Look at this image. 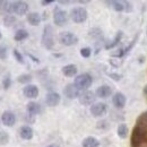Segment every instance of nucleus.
I'll list each match as a JSON object with an SVG mask.
<instances>
[{"label":"nucleus","mask_w":147,"mask_h":147,"mask_svg":"<svg viewBox=\"0 0 147 147\" xmlns=\"http://www.w3.org/2000/svg\"><path fill=\"white\" fill-rule=\"evenodd\" d=\"M147 143V128L143 125L136 123L132 129L131 137H130V146L140 147L143 144Z\"/></svg>","instance_id":"nucleus-1"},{"label":"nucleus","mask_w":147,"mask_h":147,"mask_svg":"<svg viewBox=\"0 0 147 147\" xmlns=\"http://www.w3.org/2000/svg\"><path fill=\"white\" fill-rule=\"evenodd\" d=\"M93 84V77L87 73L80 74L76 76L74 80V85L78 91H87Z\"/></svg>","instance_id":"nucleus-2"},{"label":"nucleus","mask_w":147,"mask_h":147,"mask_svg":"<svg viewBox=\"0 0 147 147\" xmlns=\"http://www.w3.org/2000/svg\"><path fill=\"white\" fill-rule=\"evenodd\" d=\"M53 27L51 25H45L43 28L42 34V45L47 50H52L55 47V34H53Z\"/></svg>","instance_id":"nucleus-3"},{"label":"nucleus","mask_w":147,"mask_h":147,"mask_svg":"<svg viewBox=\"0 0 147 147\" xmlns=\"http://www.w3.org/2000/svg\"><path fill=\"white\" fill-rule=\"evenodd\" d=\"M28 3L25 1H11L8 3V8H7V13L10 15H19L23 16L28 11Z\"/></svg>","instance_id":"nucleus-4"},{"label":"nucleus","mask_w":147,"mask_h":147,"mask_svg":"<svg viewBox=\"0 0 147 147\" xmlns=\"http://www.w3.org/2000/svg\"><path fill=\"white\" fill-rule=\"evenodd\" d=\"M70 18L76 24H82L87 19V10L84 7H75L70 10Z\"/></svg>","instance_id":"nucleus-5"},{"label":"nucleus","mask_w":147,"mask_h":147,"mask_svg":"<svg viewBox=\"0 0 147 147\" xmlns=\"http://www.w3.org/2000/svg\"><path fill=\"white\" fill-rule=\"evenodd\" d=\"M68 22V14L60 7H55L53 10V23L57 26H65Z\"/></svg>","instance_id":"nucleus-6"},{"label":"nucleus","mask_w":147,"mask_h":147,"mask_svg":"<svg viewBox=\"0 0 147 147\" xmlns=\"http://www.w3.org/2000/svg\"><path fill=\"white\" fill-rule=\"evenodd\" d=\"M59 42L66 47H73L78 43V37L71 32H61L59 34Z\"/></svg>","instance_id":"nucleus-7"},{"label":"nucleus","mask_w":147,"mask_h":147,"mask_svg":"<svg viewBox=\"0 0 147 147\" xmlns=\"http://www.w3.org/2000/svg\"><path fill=\"white\" fill-rule=\"evenodd\" d=\"M91 113H92L93 117L95 118H98V117H102L107 113L108 111V105L103 102H97V103H94L91 105Z\"/></svg>","instance_id":"nucleus-8"},{"label":"nucleus","mask_w":147,"mask_h":147,"mask_svg":"<svg viewBox=\"0 0 147 147\" xmlns=\"http://www.w3.org/2000/svg\"><path fill=\"white\" fill-rule=\"evenodd\" d=\"M95 93L92 91H84L82 94H79L78 96V100H79V103L83 104V105H91L94 104V101H95Z\"/></svg>","instance_id":"nucleus-9"},{"label":"nucleus","mask_w":147,"mask_h":147,"mask_svg":"<svg viewBox=\"0 0 147 147\" xmlns=\"http://www.w3.org/2000/svg\"><path fill=\"white\" fill-rule=\"evenodd\" d=\"M1 121H2L3 126H6V127H14L16 123V115L13 111H3L2 115H1Z\"/></svg>","instance_id":"nucleus-10"},{"label":"nucleus","mask_w":147,"mask_h":147,"mask_svg":"<svg viewBox=\"0 0 147 147\" xmlns=\"http://www.w3.org/2000/svg\"><path fill=\"white\" fill-rule=\"evenodd\" d=\"M126 102H127V100H126L125 94L120 92L115 93L112 97V103L117 109H123L126 105Z\"/></svg>","instance_id":"nucleus-11"},{"label":"nucleus","mask_w":147,"mask_h":147,"mask_svg":"<svg viewBox=\"0 0 147 147\" xmlns=\"http://www.w3.org/2000/svg\"><path fill=\"white\" fill-rule=\"evenodd\" d=\"M23 94L25 97L27 98H36L38 96V88H37L36 85H33V84H28L24 87L23 90Z\"/></svg>","instance_id":"nucleus-12"},{"label":"nucleus","mask_w":147,"mask_h":147,"mask_svg":"<svg viewBox=\"0 0 147 147\" xmlns=\"http://www.w3.org/2000/svg\"><path fill=\"white\" fill-rule=\"evenodd\" d=\"M63 94L67 98H70V100H75V98H78L79 96V91L76 88V86L74 84H68L66 85V87L63 88Z\"/></svg>","instance_id":"nucleus-13"},{"label":"nucleus","mask_w":147,"mask_h":147,"mask_svg":"<svg viewBox=\"0 0 147 147\" xmlns=\"http://www.w3.org/2000/svg\"><path fill=\"white\" fill-rule=\"evenodd\" d=\"M60 95L55 92H50L47 94V97H45V103L49 105V107H57L59 103H60Z\"/></svg>","instance_id":"nucleus-14"},{"label":"nucleus","mask_w":147,"mask_h":147,"mask_svg":"<svg viewBox=\"0 0 147 147\" xmlns=\"http://www.w3.org/2000/svg\"><path fill=\"white\" fill-rule=\"evenodd\" d=\"M95 95L97 97H101V98H107L112 95V88H111L109 85H102L100 87H97Z\"/></svg>","instance_id":"nucleus-15"},{"label":"nucleus","mask_w":147,"mask_h":147,"mask_svg":"<svg viewBox=\"0 0 147 147\" xmlns=\"http://www.w3.org/2000/svg\"><path fill=\"white\" fill-rule=\"evenodd\" d=\"M19 135L25 140H31L33 138V129L30 126H23L19 129Z\"/></svg>","instance_id":"nucleus-16"},{"label":"nucleus","mask_w":147,"mask_h":147,"mask_svg":"<svg viewBox=\"0 0 147 147\" xmlns=\"http://www.w3.org/2000/svg\"><path fill=\"white\" fill-rule=\"evenodd\" d=\"M26 110H27L30 115H36V114H38V113L41 112V105H40L37 102L31 101V102L27 103Z\"/></svg>","instance_id":"nucleus-17"},{"label":"nucleus","mask_w":147,"mask_h":147,"mask_svg":"<svg viewBox=\"0 0 147 147\" xmlns=\"http://www.w3.org/2000/svg\"><path fill=\"white\" fill-rule=\"evenodd\" d=\"M61 71H62V74H63L66 77H74V76H76L78 69H77V66H76V65L70 63V65L63 66L62 69H61Z\"/></svg>","instance_id":"nucleus-18"},{"label":"nucleus","mask_w":147,"mask_h":147,"mask_svg":"<svg viewBox=\"0 0 147 147\" xmlns=\"http://www.w3.org/2000/svg\"><path fill=\"white\" fill-rule=\"evenodd\" d=\"M82 146L83 147H98L100 146V142L92 136L86 137L83 142H82Z\"/></svg>","instance_id":"nucleus-19"},{"label":"nucleus","mask_w":147,"mask_h":147,"mask_svg":"<svg viewBox=\"0 0 147 147\" xmlns=\"http://www.w3.org/2000/svg\"><path fill=\"white\" fill-rule=\"evenodd\" d=\"M26 18H27V22L32 26H37L41 23V15L38 13H30Z\"/></svg>","instance_id":"nucleus-20"},{"label":"nucleus","mask_w":147,"mask_h":147,"mask_svg":"<svg viewBox=\"0 0 147 147\" xmlns=\"http://www.w3.org/2000/svg\"><path fill=\"white\" fill-rule=\"evenodd\" d=\"M122 36H123V32H122V31H118L117 34H115V36H114V38H113V41H112L111 43H108V44L105 45V49H107V50L113 49V48H114L115 45H118L119 42L122 40Z\"/></svg>","instance_id":"nucleus-21"},{"label":"nucleus","mask_w":147,"mask_h":147,"mask_svg":"<svg viewBox=\"0 0 147 147\" xmlns=\"http://www.w3.org/2000/svg\"><path fill=\"white\" fill-rule=\"evenodd\" d=\"M105 5H110V7H112L115 11H123L125 10V3L123 1H105Z\"/></svg>","instance_id":"nucleus-22"},{"label":"nucleus","mask_w":147,"mask_h":147,"mask_svg":"<svg viewBox=\"0 0 147 147\" xmlns=\"http://www.w3.org/2000/svg\"><path fill=\"white\" fill-rule=\"evenodd\" d=\"M16 22H17V18H16L14 15H10V14L5 15L3 18H2V23H3V25H5L6 27H11V26H14V25L16 24Z\"/></svg>","instance_id":"nucleus-23"},{"label":"nucleus","mask_w":147,"mask_h":147,"mask_svg":"<svg viewBox=\"0 0 147 147\" xmlns=\"http://www.w3.org/2000/svg\"><path fill=\"white\" fill-rule=\"evenodd\" d=\"M27 37H28V32L26 30H23V28L17 30L15 32V34H14V40L17 41V42H20V41H23V40H25Z\"/></svg>","instance_id":"nucleus-24"},{"label":"nucleus","mask_w":147,"mask_h":147,"mask_svg":"<svg viewBox=\"0 0 147 147\" xmlns=\"http://www.w3.org/2000/svg\"><path fill=\"white\" fill-rule=\"evenodd\" d=\"M117 132H118V136H119L121 139H125V138L128 136V132H129V129H128V127H127V125H126V123L119 125Z\"/></svg>","instance_id":"nucleus-25"},{"label":"nucleus","mask_w":147,"mask_h":147,"mask_svg":"<svg viewBox=\"0 0 147 147\" xmlns=\"http://www.w3.org/2000/svg\"><path fill=\"white\" fill-rule=\"evenodd\" d=\"M31 80H32V76L30 74H22L17 77V82L20 84H27L28 85V83H31Z\"/></svg>","instance_id":"nucleus-26"},{"label":"nucleus","mask_w":147,"mask_h":147,"mask_svg":"<svg viewBox=\"0 0 147 147\" xmlns=\"http://www.w3.org/2000/svg\"><path fill=\"white\" fill-rule=\"evenodd\" d=\"M9 143V134L5 130L0 131V145L1 146H5Z\"/></svg>","instance_id":"nucleus-27"},{"label":"nucleus","mask_w":147,"mask_h":147,"mask_svg":"<svg viewBox=\"0 0 147 147\" xmlns=\"http://www.w3.org/2000/svg\"><path fill=\"white\" fill-rule=\"evenodd\" d=\"M8 57V49H7V45L1 43L0 44V59L1 60H6Z\"/></svg>","instance_id":"nucleus-28"},{"label":"nucleus","mask_w":147,"mask_h":147,"mask_svg":"<svg viewBox=\"0 0 147 147\" xmlns=\"http://www.w3.org/2000/svg\"><path fill=\"white\" fill-rule=\"evenodd\" d=\"M136 123H138V125H143V126H145V127L147 128V111L146 112H144V113H142V114L138 117Z\"/></svg>","instance_id":"nucleus-29"},{"label":"nucleus","mask_w":147,"mask_h":147,"mask_svg":"<svg viewBox=\"0 0 147 147\" xmlns=\"http://www.w3.org/2000/svg\"><path fill=\"white\" fill-rule=\"evenodd\" d=\"M10 86H11V78H10V75L7 74L2 80V87H3V90H8Z\"/></svg>","instance_id":"nucleus-30"},{"label":"nucleus","mask_w":147,"mask_h":147,"mask_svg":"<svg viewBox=\"0 0 147 147\" xmlns=\"http://www.w3.org/2000/svg\"><path fill=\"white\" fill-rule=\"evenodd\" d=\"M90 36L93 38H102V31L100 28H92L90 31Z\"/></svg>","instance_id":"nucleus-31"},{"label":"nucleus","mask_w":147,"mask_h":147,"mask_svg":"<svg viewBox=\"0 0 147 147\" xmlns=\"http://www.w3.org/2000/svg\"><path fill=\"white\" fill-rule=\"evenodd\" d=\"M13 55H14V57H15V59L17 60V62L18 63H24V58H23V55H22V53L19 52L17 49H14L13 50Z\"/></svg>","instance_id":"nucleus-32"},{"label":"nucleus","mask_w":147,"mask_h":147,"mask_svg":"<svg viewBox=\"0 0 147 147\" xmlns=\"http://www.w3.org/2000/svg\"><path fill=\"white\" fill-rule=\"evenodd\" d=\"M92 55V50L91 48H82L80 49V55L83 58H90Z\"/></svg>","instance_id":"nucleus-33"},{"label":"nucleus","mask_w":147,"mask_h":147,"mask_svg":"<svg viewBox=\"0 0 147 147\" xmlns=\"http://www.w3.org/2000/svg\"><path fill=\"white\" fill-rule=\"evenodd\" d=\"M8 3L9 1H0V10L1 11H7V8H8Z\"/></svg>","instance_id":"nucleus-34"},{"label":"nucleus","mask_w":147,"mask_h":147,"mask_svg":"<svg viewBox=\"0 0 147 147\" xmlns=\"http://www.w3.org/2000/svg\"><path fill=\"white\" fill-rule=\"evenodd\" d=\"M123 3H125V11H131L132 10V5L129 2V1H123Z\"/></svg>","instance_id":"nucleus-35"},{"label":"nucleus","mask_w":147,"mask_h":147,"mask_svg":"<svg viewBox=\"0 0 147 147\" xmlns=\"http://www.w3.org/2000/svg\"><path fill=\"white\" fill-rule=\"evenodd\" d=\"M109 76L112 77V79H114V80H120L121 79V75H119V74H115V73H110L109 74Z\"/></svg>","instance_id":"nucleus-36"},{"label":"nucleus","mask_w":147,"mask_h":147,"mask_svg":"<svg viewBox=\"0 0 147 147\" xmlns=\"http://www.w3.org/2000/svg\"><path fill=\"white\" fill-rule=\"evenodd\" d=\"M53 2H55V0H42L41 1V5L42 6H49V5L53 3Z\"/></svg>","instance_id":"nucleus-37"},{"label":"nucleus","mask_w":147,"mask_h":147,"mask_svg":"<svg viewBox=\"0 0 147 147\" xmlns=\"http://www.w3.org/2000/svg\"><path fill=\"white\" fill-rule=\"evenodd\" d=\"M27 55H28V57H30V58H31V59H32V60H33V61H34L35 63H40V60L37 59L36 57H34V55H31V53H27Z\"/></svg>","instance_id":"nucleus-38"},{"label":"nucleus","mask_w":147,"mask_h":147,"mask_svg":"<svg viewBox=\"0 0 147 147\" xmlns=\"http://www.w3.org/2000/svg\"><path fill=\"white\" fill-rule=\"evenodd\" d=\"M59 3H60V5H68V3H70V1H68V0H67V1H65V0H60Z\"/></svg>","instance_id":"nucleus-39"},{"label":"nucleus","mask_w":147,"mask_h":147,"mask_svg":"<svg viewBox=\"0 0 147 147\" xmlns=\"http://www.w3.org/2000/svg\"><path fill=\"white\" fill-rule=\"evenodd\" d=\"M78 2H79V3H83V5H85V3H88L90 1H88V0H79Z\"/></svg>","instance_id":"nucleus-40"},{"label":"nucleus","mask_w":147,"mask_h":147,"mask_svg":"<svg viewBox=\"0 0 147 147\" xmlns=\"http://www.w3.org/2000/svg\"><path fill=\"white\" fill-rule=\"evenodd\" d=\"M144 93H145V95L147 96V85L145 86V87H144Z\"/></svg>","instance_id":"nucleus-41"},{"label":"nucleus","mask_w":147,"mask_h":147,"mask_svg":"<svg viewBox=\"0 0 147 147\" xmlns=\"http://www.w3.org/2000/svg\"><path fill=\"white\" fill-rule=\"evenodd\" d=\"M47 147H59V146L55 145V144H52V145H49V146H47Z\"/></svg>","instance_id":"nucleus-42"},{"label":"nucleus","mask_w":147,"mask_h":147,"mask_svg":"<svg viewBox=\"0 0 147 147\" xmlns=\"http://www.w3.org/2000/svg\"><path fill=\"white\" fill-rule=\"evenodd\" d=\"M1 38H2V35H1V32H0V40H1Z\"/></svg>","instance_id":"nucleus-43"}]
</instances>
